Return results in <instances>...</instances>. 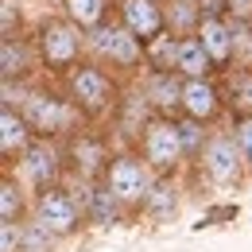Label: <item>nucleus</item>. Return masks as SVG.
Here are the masks:
<instances>
[{
	"label": "nucleus",
	"mask_w": 252,
	"mask_h": 252,
	"mask_svg": "<svg viewBox=\"0 0 252 252\" xmlns=\"http://www.w3.org/2000/svg\"><path fill=\"white\" fill-rule=\"evenodd\" d=\"M94 43L105 59H113V63H121V66L140 63V39L128 32V28H101L94 35Z\"/></svg>",
	"instance_id": "8"
},
{
	"label": "nucleus",
	"mask_w": 252,
	"mask_h": 252,
	"mask_svg": "<svg viewBox=\"0 0 252 252\" xmlns=\"http://www.w3.org/2000/svg\"><path fill=\"white\" fill-rule=\"evenodd\" d=\"M233 105H237L241 113H252V74H241V78L233 82Z\"/></svg>",
	"instance_id": "23"
},
{
	"label": "nucleus",
	"mask_w": 252,
	"mask_h": 252,
	"mask_svg": "<svg viewBox=\"0 0 252 252\" xmlns=\"http://www.w3.org/2000/svg\"><path fill=\"white\" fill-rule=\"evenodd\" d=\"M35 221H39L51 237L74 233L78 221H82V214H78V198H70V194L59 190V187L43 190V194H39V206H35Z\"/></svg>",
	"instance_id": "2"
},
{
	"label": "nucleus",
	"mask_w": 252,
	"mask_h": 252,
	"mask_svg": "<svg viewBox=\"0 0 252 252\" xmlns=\"http://www.w3.org/2000/svg\"><path fill=\"white\" fill-rule=\"evenodd\" d=\"M24 66H28V51L16 39H4V78L12 82L16 74H24Z\"/></svg>",
	"instance_id": "20"
},
{
	"label": "nucleus",
	"mask_w": 252,
	"mask_h": 252,
	"mask_svg": "<svg viewBox=\"0 0 252 252\" xmlns=\"http://www.w3.org/2000/svg\"><path fill=\"white\" fill-rule=\"evenodd\" d=\"M39 51H43V63L51 66V70H66V66L78 59V35H74V28H70V24L51 20V24H43Z\"/></svg>",
	"instance_id": "4"
},
{
	"label": "nucleus",
	"mask_w": 252,
	"mask_h": 252,
	"mask_svg": "<svg viewBox=\"0 0 252 252\" xmlns=\"http://www.w3.org/2000/svg\"><path fill=\"white\" fill-rule=\"evenodd\" d=\"M28 125L35 128V132H55V128H63L66 121V113H63V105H59V97H51V94H35L32 101H28Z\"/></svg>",
	"instance_id": "13"
},
{
	"label": "nucleus",
	"mask_w": 252,
	"mask_h": 252,
	"mask_svg": "<svg viewBox=\"0 0 252 252\" xmlns=\"http://www.w3.org/2000/svg\"><path fill=\"white\" fill-rule=\"evenodd\" d=\"M152 94H156V105L163 113H171L175 105H183V86H175L171 74H156L152 78Z\"/></svg>",
	"instance_id": "17"
},
{
	"label": "nucleus",
	"mask_w": 252,
	"mask_h": 252,
	"mask_svg": "<svg viewBox=\"0 0 252 252\" xmlns=\"http://www.w3.org/2000/svg\"><path fill=\"white\" fill-rule=\"evenodd\" d=\"M233 140H237V148H241V159H249V163H252V113H241V117H237Z\"/></svg>",
	"instance_id": "21"
},
{
	"label": "nucleus",
	"mask_w": 252,
	"mask_h": 252,
	"mask_svg": "<svg viewBox=\"0 0 252 252\" xmlns=\"http://www.w3.org/2000/svg\"><path fill=\"white\" fill-rule=\"evenodd\" d=\"M90 214H94V221H113L117 218V198H113V190H94Z\"/></svg>",
	"instance_id": "22"
},
{
	"label": "nucleus",
	"mask_w": 252,
	"mask_h": 252,
	"mask_svg": "<svg viewBox=\"0 0 252 252\" xmlns=\"http://www.w3.org/2000/svg\"><path fill=\"white\" fill-rule=\"evenodd\" d=\"M190 20H194V8H190V0H179V8H171V28L187 32Z\"/></svg>",
	"instance_id": "26"
},
{
	"label": "nucleus",
	"mask_w": 252,
	"mask_h": 252,
	"mask_svg": "<svg viewBox=\"0 0 252 252\" xmlns=\"http://www.w3.org/2000/svg\"><path fill=\"white\" fill-rule=\"evenodd\" d=\"M66 16L78 28H97L105 20V0H66Z\"/></svg>",
	"instance_id": "16"
},
{
	"label": "nucleus",
	"mask_w": 252,
	"mask_h": 252,
	"mask_svg": "<svg viewBox=\"0 0 252 252\" xmlns=\"http://www.w3.org/2000/svg\"><path fill=\"white\" fill-rule=\"evenodd\" d=\"M175 206H179V198H175L171 183H156V187L148 190V198H144V210H148V214H152L156 221L175 218Z\"/></svg>",
	"instance_id": "15"
},
{
	"label": "nucleus",
	"mask_w": 252,
	"mask_h": 252,
	"mask_svg": "<svg viewBox=\"0 0 252 252\" xmlns=\"http://www.w3.org/2000/svg\"><path fill=\"white\" fill-rule=\"evenodd\" d=\"M24 241H28V252H47V249H51V233H47L39 221L24 229Z\"/></svg>",
	"instance_id": "24"
},
{
	"label": "nucleus",
	"mask_w": 252,
	"mask_h": 252,
	"mask_svg": "<svg viewBox=\"0 0 252 252\" xmlns=\"http://www.w3.org/2000/svg\"><path fill=\"white\" fill-rule=\"evenodd\" d=\"M20 210H24V194H20V187H16L12 179H4V190H0V218L16 221Z\"/></svg>",
	"instance_id": "19"
},
{
	"label": "nucleus",
	"mask_w": 252,
	"mask_h": 252,
	"mask_svg": "<svg viewBox=\"0 0 252 252\" xmlns=\"http://www.w3.org/2000/svg\"><path fill=\"white\" fill-rule=\"evenodd\" d=\"M105 190H113L117 202H144L148 190H152L144 163L132 159V156H117L105 167Z\"/></svg>",
	"instance_id": "3"
},
{
	"label": "nucleus",
	"mask_w": 252,
	"mask_h": 252,
	"mask_svg": "<svg viewBox=\"0 0 252 252\" xmlns=\"http://www.w3.org/2000/svg\"><path fill=\"white\" fill-rule=\"evenodd\" d=\"M74 156H78V167H82L86 175H94L97 167H101V159H105V152H101V144H97V140L82 136V140L74 144Z\"/></svg>",
	"instance_id": "18"
},
{
	"label": "nucleus",
	"mask_w": 252,
	"mask_h": 252,
	"mask_svg": "<svg viewBox=\"0 0 252 252\" xmlns=\"http://www.w3.org/2000/svg\"><path fill=\"white\" fill-rule=\"evenodd\" d=\"M183 109L190 113V121H210L218 113V90L206 78H190L183 86Z\"/></svg>",
	"instance_id": "9"
},
{
	"label": "nucleus",
	"mask_w": 252,
	"mask_h": 252,
	"mask_svg": "<svg viewBox=\"0 0 252 252\" xmlns=\"http://www.w3.org/2000/svg\"><path fill=\"white\" fill-rule=\"evenodd\" d=\"M237 140H210L206 148H202V167H206V175L214 179V183H233L237 175H241V159H237Z\"/></svg>",
	"instance_id": "6"
},
{
	"label": "nucleus",
	"mask_w": 252,
	"mask_h": 252,
	"mask_svg": "<svg viewBox=\"0 0 252 252\" xmlns=\"http://www.w3.org/2000/svg\"><path fill=\"white\" fill-rule=\"evenodd\" d=\"M24 245V229H16V221H4V233H0V252H16Z\"/></svg>",
	"instance_id": "25"
},
{
	"label": "nucleus",
	"mask_w": 252,
	"mask_h": 252,
	"mask_svg": "<svg viewBox=\"0 0 252 252\" xmlns=\"http://www.w3.org/2000/svg\"><path fill=\"white\" fill-rule=\"evenodd\" d=\"M70 94L74 101L86 109V113H101L109 101H113V86H109V78L94 70V66H78L74 74H70Z\"/></svg>",
	"instance_id": "5"
},
{
	"label": "nucleus",
	"mask_w": 252,
	"mask_h": 252,
	"mask_svg": "<svg viewBox=\"0 0 252 252\" xmlns=\"http://www.w3.org/2000/svg\"><path fill=\"white\" fill-rule=\"evenodd\" d=\"M187 152L183 144V128L171 125V121H152L144 128V159L156 167V171H171Z\"/></svg>",
	"instance_id": "1"
},
{
	"label": "nucleus",
	"mask_w": 252,
	"mask_h": 252,
	"mask_svg": "<svg viewBox=\"0 0 252 252\" xmlns=\"http://www.w3.org/2000/svg\"><path fill=\"white\" fill-rule=\"evenodd\" d=\"M198 39L206 43V51H210L214 66H225L229 59H233V32L221 24L218 16H206V20H202V28H198Z\"/></svg>",
	"instance_id": "12"
},
{
	"label": "nucleus",
	"mask_w": 252,
	"mask_h": 252,
	"mask_svg": "<svg viewBox=\"0 0 252 252\" xmlns=\"http://www.w3.org/2000/svg\"><path fill=\"white\" fill-rule=\"evenodd\" d=\"M183 128V144H187V152H194L198 148V121H187V125H179Z\"/></svg>",
	"instance_id": "28"
},
{
	"label": "nucleus",
	"mask_w": 252,
	"mask_h": 252,
	"mask_svg": "<svg viewBox=\"0 0 252 252\" xmlns=\"http://www.w3.org/2000/svg\"><path fill=\"white\" fill-rule=\"evenodd\" d=\"M0 125H4V128H0V148H4V156H8V159L32 148V144H28V136H32L35 128L28 125V117H24V113H16V109L8 105V109H4V117H0Z\"/></svg>",
	"instance_id": "11"
},
{
	"label": "nucleus",
	"mask_w": 252,
	"mask_h": 252,
	"mask_svg": "<svg viewBox=\"0 0 252 252\" xmlns=\"http://www.w3.org/2000/svg\"><path fill=\"white\" fill-rule=\"evenodd\" d=\"M225 8H229L237 20H249L252 16V0H225Z\"/></svg>",
	"instance_id": "27"
},
{
	"label": "nucleus",
	"mask_w": 252,
	"mask_h": 252,
	"mask_svg": "<svg viewBox=\"0 0 252 252\" xmlns=\"http://www.w3.org/2000/svg\"><path fill=\"white\" fill-rule=\"evenodd\" d=\"M175 66H179L187 78H206V70L214 66V59H210V51H206L202 39H183V43L175 47Z\"/></svg>",
	"instance_id": "14"
},
{
	"label": "nucleus",
	"mask_w": 252,
	"mask_h": 252,
	"mask_svg": "<svg viewBox=\"0 0 252 252\" xmlns=\"http://www.w3.org/2000/svg\"><path fill=\"white\" fill-rule=\"evenodd\" d=\"M121 8H125L128 32L136 35L140 43H152V39L163 35V24H167V20H163V12H159L156 0H125Z\"/></svg>",
	"instance_id": "7"
},
{
	"label": "nucleus",
	"mask_w": 252,
	"mask_h": 252,
	"mask_svg": "<svg viewBox=\"0 0 252 252\" xmlns=\"http://www.w3.org/2000/svg\"><path fill=\"white\" fill-rule=\"evenodd\" d=\"M28 175L35 187L51 190L59 179V148L55 144H32L28 148Z\"/></svg>",
	"instance_id": "10"
}]
</instances>
